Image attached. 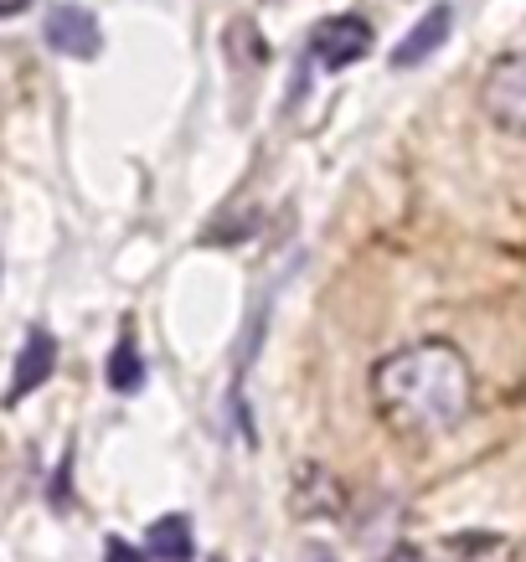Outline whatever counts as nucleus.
<instances>
[{"label":"nucleus","mask_w":526,"mask_h":562,"mask_svg":"<svg viewBox=\"0 0 526 562\" xmlns=\"http://www.w3.org/2000/svg\"><path fill=\"white\" fill-rule=\"evenodd\" d=\"M475 403L470 361L449 341L403 346L372 367V408L398 439H439Z\"/></svg>","instance_id":"obj_1"},{"label":"nucleus","mask_w":526,"mask_h":562,"mask_svg":"<svg viewBox=\"0 0 526 562\" xmlns=\"http://www.w3.org/2000/svg\"><path fill=\"white\" fill-rule=\"evenodd\" d=\"M480 109L495 130L526 139V52H506L495 57L485 83H480Z\"/></svg>","instance_id":"obj_2"},{"label":"nucleus","mask_w":526,"mask_h":562,"mask_svg":"<svg viewBox=\"0 0 526 562\" xmlns=\"http://www.w3.org/2000/svg\"><path fill=\"white\" fill-rule=\"evenodd\" d=\"M372 52V26L361 16H325L315 32H310V57L321 63V68L340 72V68H351V63H361Z\"/></svg>","instance_id":"obj_3"},{"label":"nucleus","mask_w":526,"mask_h":562,"mask_svg":"<svg viewBox=\"0 0 526 562\" xmlns=\"http://www.w3.org/2000/svg\"><path fill=\"white\" fill-rule=\"evenodd\" d=\"M42 36H47L52 52L78 57V63H93V57L103 52L99 16H93V11H83V5H52L47 21H42Z\"/></svg>","instance_id":"obj_4"},{"label":"nucleus","mask_w":526,"mask_h":562,"mask_svg":"<svg viewBox=\"0 0 526 562\" xmlns=\"http://www.w3.org/2000/svg\"><path fill=\"white\" fill-rule=\"evenodd\" d=\"M52 372H57V341H52V330L36 325V330H26V346L16 357V372H11V387H5V408L26 403Z\"/></svg>","instance_id":"obj_5"},{"label":"nucleus","mask_w":526,"mask_h":562,"mask_svg":"<svg viewBox=\"0 0 526 562\" xmlns=\"http://www.w3.org/2000/svg\"><path fill=\"white\" fill-rule=\"evenodd\" d=\"M449 32H455V5H428L424 16L407 26L403 42L392 47V68H418L424 57H434L449 42Z\"/></svg>","instance_id":"obj_6"},{"label":"nucleus","mask_w":526,"mask_h":562,"mask_svg":"<svg viewBox=\"0 0 526 562\" xmlns=\"http://www.w3.org/2000/svg\"><path fill=\"white\" fill-rule=\"evenodd\" d=\"M289 501H294V516H305V521L346 512V495H340L336 475H325L321 464H300V470H294V491H289Z\"/></svg>","instance_id":"obj_7"},{"label":"nucleus","mask_w":526,"mask_h":562,"mask_svg":"<svg viewBox=\"0 0 526 562\" xmlns=\"http://www.w3.org/2000/svg\"><path fill=\"white\" fill-rule=\"evenodd\" d=\"M145 552L160 562H191L197 542H191V521L187 516H160L150 531H145Z\"/></svg>","instance_id":"obj_8"},{"label":"nucleus","mask_w":526,"mask_h":562,"mask_svg":"<svg viewBox=\"0 0 526 562\" xmlns=\"http://www.w3.org/2000/svg\"><path fill=\"white\" fill-rule=\"evenodd\" d=\"M109 387L114 392H139L145 387V361H139L135 341H120L109 357Z\"/></svg>","instance_id":"obj_9"},{"label":"nucleus","mask_w":526,"mask_h":562,"mask_svg":"<svg viewBox=\"0 0 526 562\" xmlns=\"http://www.w3.org/2000/svg\"><path fill=\"white\" fill-rule=\"evenodd\" d=\"M103 562H150V558H145L139 547H130V542H120V537H114V542L103 547Z\"/></svg>","instance_id":"obj_10"},{"label":"nucleus","mask_w":526,"mask_h":562,"mask_svg":"<svg viewBox=\"0 0 526 562\" xmlns=\"http://www.w3.org/2000/svg\"><path fill=\"white\" fill-rule=\"evenodd\" d=\"M382 562H434V558H428L424 547H392V552H388Z\"/></svg>","instance_id":"obj_11"},{"label":"nucleus","mask_w":526,"mask_h":562,"mask_svg":"<svg viewBox=\"0 0 526 562\" xmlns=\"http://www.w3.org/2000/svg\"><path fill=\"white\" fill-rule=\"evenodd\" d=\"M32 0H0V16H16V11H26Z\"/></svg>","instance_id":"obj_12"},{"label":"nucleus","mask_w":526,"mask_h":562,"mask_svg":"<svg viewBox=\"0 0 526 562\" xmlns=\"http://www.w3.org/2000/svg\"><path fill=\"white\" fill-rule=\"evenodd\" d=\"M305 562H336V558H331V552H321V547H310V558Z\"/></svg>","instance_id":"obj_13"},{"label":"nucleus","mask_w":526,"mask_h":562,"mask_svg":"<svg viewBox=\"0 0 526 562\" xmlns=\"http://www.w3.org/2000/svg\"><path fill=\"white\" fill-rule=\"evenodd\" d=\"M212 562H222V558H212Z\"/></svg>","instance_id":"obj_14"}]
</instances>
